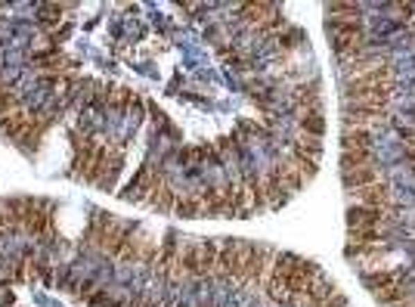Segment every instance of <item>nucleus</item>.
<instances>
[{
  "instance_id": "f3484780",
  "label": "nucleus",
  "mask_w": 415,
  "mask_h": 307,
  "mask_svg": "<svg viewBox=\"0 0 415 307\" xmlns=\"http://www.w3.org/2000/svg\"><path fill=\"white\" fill-rule=\"evenodd\" d=\"M109 298H112V292L109 289H105V285H99V289L96 292H93V295L90 298H87V307H105V301H109Z\"/></svg>"
},
{
  "instance_id": "5701e85b",
  "label": "nucleus",
  "mask_w": 415,
  "mask_h": 307,
  "mask_svg": "<svg viewBox=\"0 0 415 307\" xmlns=\"http://www.w3.org/2000/svg\"><path fill=\"white\" fill-rule=\"evenodd\" d=\"M403 158L412 165V171H415V149H403Z\"/></svg>"
},
{
  "instance_id": "393cba45",
  "label": "nucleus",
  "mask_w": 415,
  "mask_h": 307,
  "mask_svg": "<svg viewBox=\"0 0 415 307\" xmlns=\"http://www.w3.org/2000/svg\"><path fill=\"white\" fill-rule=\"evenodd\" d=\"M0 90H3V81H0Z\"/></svg>"
},
{
  "instance_id": "4be33fe9",
  "label": "nucleus",
  "mask_w": 415,
  "mask_h": 307,
  "mask_svg": "<svg viewBox=\"0 0 415 307\" xmlns=\"http://www.w3.org/2000/svg\"><path fill=\"white\" fill-rule=\"evenodd\" d=\"M391 10H393V13H403V16H406V19H412V13H415V6H412V3H393V6H391Z\"/></svg>"
},
{
  "instance_id": "f8f14e48",
  "label": "nucleus",
  "mask_w": 415,
  "mask_h": 307,
  "mask_svg": "<svg viewBox=\"0 0 415 307\" xmlns=\"http://www.w3.org/2000/svg\"><path fill=\"white\" fill-rule=\"evenodd\" d=\"M177 211L180 217H202V199L192 196V192H183V196H177Z\"/></svg>"
},
{
  "instance_id": "4468645a",
  "label": "nucleus",
  "mask_w": 415,
  "mask_h": 307,
  "mask_svg": "<svg viewBox=\"0 0 415 307\" xmlns=\"http://www.w3.org/2000/svg\"><path fill=\"white\" fill-rule=\"evenodd\" d=\"M366 165H372V152H369V149H357V152H341V171L366 168Z\"/></svg>"
},
{
  "instance_id": "2eb2a0df",
  "label": "nucleus",
  "mask_w": 415,
  "mask_h": 307,
  "mask_svg": "<svg viewBox=\"0 0 415 307\" xmlns=\"http://www.w3.org/2000/svg\"><path fill=\"white\" fill-rule=\"evenodd\" d=\"M325 13L332 19H363V6L359 3H329Z\"/></svg>"
},
{
  "instance_id": "b1692460",
  "label": "nucleus",
  "mask_w": 415,
  "mask_h": 307,
  "mask_svg": "<svg viewBox=\"0 0 415 307\" xmlns=\"http://www.w3.org/2000/svg\"><path fill=\"white\" fill-rule=\"evenodd\" d=\"M202 307H217V304H202Z\"/></svg>"
},
{
  "instance_id": "f257e3e1",
  "label": "nucleus",
  "mask_w": 415,
  "mask_h": 307,
  "mask_svg": "<svg viewBox=\"0 0 415 307\" xmlns=\"http://www.w3.org/2000/svg\"><path fill=\"white\" fill-rule=\"evenodd\" d=\"M393 97V81L387 84H357V81H344V103H357V106H384Z\"/></svg>"
},
{
  "instance_id": "423d86ee",
  "label": "nucleus",
  "mask_w": 415,
  "mask_h": 307,
  "mask_svg": "<svg viewBox=\"0 0 415 307\" xmlns=\"http://www.w3.org/2000/svg\"><path fill=\"white\" fill-rule=\"evenodd\" d=\"M341 180H344L347 190H363L369 183H378V168L375 165H366V168H353V171H341Z\"/></svg>"
},
{
  "instance_id": "0eeeda50",
  "label": "nucleus",
  "mask_w": 415,
  "mask_h": 307,
  "mask_svg": "<svg viewBox=\"0 0 415 307\" xmlns=\"http://www.w3.org/2000/svg\"><path fill=\"white\" fill-rule=\"evenodd\" d=\"M372 140H375L372 131H366V128H344V131H341V152L369 149Z\"/></svg>"
},
{
  "instance_id": "39448f33",
  "label": "nucleus",
  "mask_w": 415,
  "mask_h": 307,
  "mask_svg": "<svg viewBox=\"0 0 415 307\" xmlns=\"http://www.w3.org/2000/svg\"><path fill=\"white\" fill-rule=\"evenodd\" d=\"M325 31L329 38H363V19H332L325 16Z\"/></svg>"
},
{
  "instance_id": "dca6fc26",
  "label": "nucleus",
  "mask_w": 415,
  "mask_h": 307,
  "mask_svg": "<svg viewBox=\"0 0 415 307\" xmlns=\"http://www.w3.org/2000/svg\"><path fill=\"white\" fill-rule=\"evenodd\" d=\"M350 242H357V245H375V242H381V233L375 230V226H366V230H350Z\"/></svg>"
},
{
  "instance_id": "6e6552de",
  "label": "nucleus",
  "mask_w": 415,
  "mask_h": 307,
  "mask_svg": "<svg viewBox=\"0 0 415 307\" xmlns=\"http://www.w3.org/2000/svg\"><path fill=\"white\" fill-rule=\"evenodd\" d=\"M236 13L245 19V22H254V25H264L273 13H279L276 3H239Z\"/></svg>"
},
{
  "instance_id": "f03ea898",
  "label": "nucleus",
  "mask_w": 415,
  "mask_h": 307,
  "mask_svg": "<svg viewBox=\"0 0 415 307\" xmlns=\"http://www.w3.org/2000/svg\"><path fill=\"white\" fill-rule=\"evenodd\" d=\"M341 118H344V128H366V131H369V124H384L391 115H387L384 106L344 103V106H341Z\"/></svg>"
},
{
  "instance_id": "6ab92c4d",
  "label": "nucleus",
  "mask_w": 415,
  "mask_h": 307,
  "mask_svg": "<svg viewBox=\"0 0 415 307\" xmlns=\"http://www.w3.org/2000/svg\"><path fill=\"white\" fill-rule=\"evenodd\" d=\"M205 38H208V41H211L214 47H217V50H220V47H223V28H220V25H208Z\"/></svg>"
},
{
  "instance_id": "412c9836",
  "label": "nucleus",
  "mask_w": 415,
  "mask_h": 307,
  "mask_svg": "<svg viewBox=\"0 0 415 307\" xmlns=\"http://www.w3.org/2000/svg\"><path fill=\"white\" fill-rule=\"evenodd\" d=\"M400 140H403V149H415V128H400Z\"/></svg>"
},
{
  "instance_id": "9b49d317",
  "label": "nucleus",
  "mask_w": 415,
  "mask_h": 307,
  "mask_svg": "<svg viewBox=\"0 0 415 307\" xmlns=\"http://www.w3.org/2000/svg\"><path fill=\"white\" fill-rule=\"evenodd\" d=\"M363 283H366V289L375 295V292H381V289H387V285L400 283V276L393 270H375V273H366Z\"/></svg>"
},
{
  "instance_id": "20e7f679",
  "label": "nucleus",
  "mask_w": 415,
  "mask_h": 307,
  "mask_svg": "<svg viewBox=\"0 0 415 307\" xmlns=\"http://www.w3.org/2000/svg\"><path fill=\"white\" fill-rule=\"evenodd\" d=\"M353 192H357L359 202L369 205V208H387V205H391V186H387L384 180L363 186V190H353Z\"/></svg>"
},
{
  "instance_id": "a211bd4d",
  "label": "nucleus",
  "mask_w": 415,
  "mask_h": 307,
  "mask_svg": "<svg viewBox=\"0 0 415 307\" xmlns=\"http://www.w3.org/2000/svg\"><path fill=\"white\" fill-rule=\"evenodd\" d=\"M276 41H279V44H282V47H285V50H291V47H298L300 41H304V31H300V28H291V31H289V35H279V38H276Z\"/></svg>"
},
{
  "instance_id": "1a4fd4ad",
  "label": "nucleus",
  "mask_w": 415,
  "mask_h": 307,
  "mask_svg": "<svg viewBox=\"0 0 415 307\" xmlns=\"http://www.w3.org/2000/svg\"><path fill=\"white\" fill-rule=\"evenodd\" d=\"M273 168L279 171V177H282V183H285V190H289V192H298L300 186L307 183V180H304V174H300V171H298V165H294L291 158H282V162H279V165H273Z\"/></svg>"
},
{
  "instance_id": "ddd939ff",
  "label": "nucleus",
  "mask_w": 415,
  "mask_h": 307,
  "mask_svg": "<svg viewBox=\"0 0 415 307\" xmlns=\"http://www.w3.org/2000/svg\"><path fill=\"white\" fill-rule=\"evenodd\" d=\"M16 112H22V97H19L16 90L3 88L0 90V118H10V115H16Z\"/></svg>"
},
{
  "instance_id": "7ed1b4c3",
  "label": "nucleus",
  "mask_w": 415,
  "mask_h": 307,
  "mask_svg": "<svg viewBox=\"0 0 415 307\" xmlns=\"http://www.w3.org/2000/svg\"><path fill=\"white\" fill-rule=\"evenodd\" d=\"M384 220H387L384 208H369V205H350V208H347V226H350V230L378 226V224H384Z\"/></svg>"
},
{
  "instance_id": "9d476101",
  "label": "nucleus",
  "mask_w": 415,
  "mask_h": 307,
  "mask_svg": "<svg viewBox=\"0 0 415 307\" xmlns=\"http://www.w3.org/2000/svg\"><path fill=\"white\" fill-rule=\"evenodd\" d=\"M298 124H300V133H307V137H323V133H325L323 112H300Z\"/></svg>"
},
{
  "instance_id": "aec40b11",
  "label": "nucleus",
  "mask_w": 415,
  "mask_h": 307,
  "mask_svg": "<svg viewBox=\"0 0 415 307\" xmlns=\"http://www.w3.org/2000/svg\"><path fill=\"white\" fill-rule=\"evenodd\" d=\"M323 307H350V298L344 295V292H334V295L329 298V301H325Z\"/></svg>"
}]
</instances>
